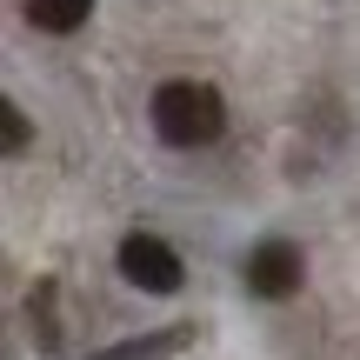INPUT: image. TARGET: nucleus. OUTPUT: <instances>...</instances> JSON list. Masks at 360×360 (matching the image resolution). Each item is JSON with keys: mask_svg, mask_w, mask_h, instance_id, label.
<instances>
[{"mask_svg": "<svg viewBox=\"0 0 360 360\" xmlns=\"http://www.w3.org/2000/svg\"><path fill=\"white\" fill-rule=\"evenodd\" d=\"M154 134L167 147H214L220 127H227V101H220L207 80H167L154 87Z\"/></svg>", "mask_w": 360, "mask_h": 360, "instance_id": "1", "label": "nucleus"}, {"mask_svg": "<svg viewBox=\"0 0 360 360\" xmlns=\"http://www.w3.org/2000/svg\"><path fill=\"white\" fill-rule=\"evenodd\" d=\"M120 274H127L141 294H174V287L187 281L180 254L160 240V233H127V240H120Z\"/></svg>", "mask_w": 360, "mask_h": 360, "instance_id": "2", "label": "nucleus"}, {"mask_svg": "<svg viewBox=\"0 0 360 360\" xmlns=\"http://www.w3.org/2000/svg\"><path fill=\"white\" fill-rule=\"evenodd\" d=\"M300 281H307V260H300L294 240H260L254 254H247V287H254L260 300L300 294Z\"/></svg>", "mask_w": 360, "mask_h": 360, "instance_id": "3", "label": "nucleus"}, {"mask_svg": "<svg viewBox=\"0 0 360 360\" xmlns=\"http://www.w3.org/2000/svg\"><path fill=\"white\" fill-rule=\"evenodd\" d=\"M87 13H94V0H27V20L40 34H74Z\"/></svg>", "mask_w": 360, "mask_h": 360, "instance_id": "4", "label": "nucleus"}, {"mask_svg": "<svg viewBox=\"0 0 360 360\" xmlns=\"http://www.w3.org/2000/svg\"><path fill=\"white\" fill-rule=\"evenodd\" d=\"M0 134H7V154H20V147H27V114H20V107H0Z\"/></svg>", "mask_w": 360, "mask_h": 360, "instance_id": "5", "label": "nucleus"}]
</instances>
